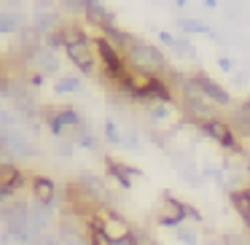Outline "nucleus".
Instances as JSON below:
<instances>
[{
	"instance_id": "obj_5",
	"label": "nucleus",
	"mask_w": 250,
	"mask_h": 245,
	"mask_svg": "<svg viewBox=\"0 0 250 245\" xmlns=\"http://www.w3.org/2000/svg\"><path fill=\"white\" fill-rule=\"evenodd\" d=\"M194 84L199 87V92L205 94V100H212V103H218V105H229V103H231V94H229L218 81H212L207 73H196Z\"/></svg>"
},
{
	"instance_id": "obj_21",
	"label": "nucleus",
	"mask_w": 250,
	"mask_h": 245,
	"mask_svg": "<svg viewBox=\"0 0 250 245\" xmlns=\"http://www.w3.org/2000/svg\"><path fill=\"white\" fill-rule=\"evenodd\" d=\"M175 237L183 240L186 245H196V243H199V240H196V232H194V229H188V226H178V229H175Z\"/></svg>"
},
{
	"instance_id": "obj_3",
	"label": "nucleus",
	"mask_w": 250,
	"mask_h": 245,
	"mask_svg": "<svg viewBox=\"0 0 250 245\" xmlns=\"http://www.w3.org/2000/svg\"><path fill=\"white\" fill-rule=\"evenodd\" d=\"M0 143L11 151V156H19V159L35 156V146L22 135V132L14 130V127H8V130H6V127H0Z\"/></svg>"
},
{
	"instance_id": "obj_28",
	"label": "nucleus",
	"mask_w": 250,
	"mask_h": 245,
	"mask_svg": "<svg viewBox=\"0 0 250 245\" xmlns=\"http://www.w3.org/2000/svg\"><path fill=\"white\" fill-rule=\"evenodd\" d=\"M121 143H124L126 148H137V135H124V137H121Z\"/></svg>"
},
{
	"instance_id": "obj_33",
	"label": "nucleus",
	"mask_w": 250,
	"mask_h": 245,
	"mask_svg": "<svg viewBox=\"0 0 250 245\" xmlns=\"http://www.w3.org/2000/svg\"><path fill=\"white\" fill-rule=\"evenodd\" d=\"M245 105H248V108H250V100H248V103H245Z\"/></svg>"
},
{
	"instance_id": "obj_20",
	"label": "nucleus",
	"mask_w": 250,
	"mask_h": 245,
	"mask_svg": "<svg viewBox=\"0 0 250 245\" xmlns=\"http://www.w3.org/2000/svg\"><path fill=\"white\" fill-rule=\"evenodd\" d=\"M178 24L183 30H188V33H205V35H212L210 33V27L207 24H202V22H196V19H178Z\"/></svg>"
},
{
	"instance_id": "obj_15",
	"label": "nucleus",
	"mask_w": 250,
	"mask_h": 245,
	"mask_svg": "<svg viewBox=\"0 0 250 245\" xmlns=\"http://www.w3.org/2000/svg\"><path fill=\"white\" fill-rule=\"evenodd\" d=\"M231 205H234V210H237L239 216L248 221V226H250V189L231 191Z\"/></svg>"
},
{
	"instance_id": "obj_32",
	"label": "nucleus",
	"mask_w": 250,
	"mask_h": 245,
	"mask_svg": "<svg viewBox=\"0 0 250 245\" xmlns=\"http://www.w3.org/2000/svg\"><path fill=\"white\" fill-rule=\"evenodd\" d=\"M218 65H221L223 70H231V60H218Z\"/></svg>"
},
{
	"instance_id": "obj_9",
	"label": "nucleus",
	"mask_w": 250,
	"mask_h": 245,
	"mask_svg": "<svg viewBox=\"0 0 250 245\" xmlns=\"http://www.w3.org/2000/svg\"><path fill=\"white\" fill-rule=\"evenodd\" d=\"M33 197L38 205L51 207L54 205V197H57V183L51 178H46V175H35L33 178Z\"/></svg>"
},
{
	"instance_id": "obj_7",
	"label": "nucleus",
	"mask_w": 250,
	"mask_h": 245,
	"mask_svg": "<svg viewBox=\"0 0 250 245\" xmlns=\"http://www.w3.org/2000/svg\"><path fill=\"white\" fill-rule=\"evenodd\" d=\"M65 51H67V57H70V62L81 73H86V76H92V73H94V54H92V46H89V44L70 46V49H65Z\"/></svg>"
},
{
	"instance_id": "obj_8",
	"label": "nucleus",
	"mask_w": 250,
	"mask_h": 245,
	"mask_svg": "<svg viewBox=\"0 0 250 245\" xmlns=\"http://www.w3.org/2000/svg\"><path fill=\"white\" fill-rule=\"evenodd\" d=\"M105 167H108V173L116 178V183H119L121 189H129L132 180L140 175L137 167H129V164H124V162H116V159H110V156H105Z\"/></svg>"
},
{
	"instance_id": "obj_11",
	"label": "nucleus",
	"mask_w": 250,
	"mask_h": 245,
	"mask_svg": "<svg viewBox=\"0 0 250 245\" xmlns=\"http://www.w3.org/2000/svg\"><path fill=\"white\" fill-rule=\"evenodd\" d=\"M229 127H231L234 135L250 137V108L248 105H239V108L231 111V116H229Z\"/></svg>"
},
{
	"instance_id": "obj_13",
	"label": "nucleus",
	"mask_w": 250,
	"mask_h": 245,
	"mask_svg": "<svg viewBox=\"0 0 250 245\" xmlns=\"http://www.w3.org/2000/svg\"><path fill=\"white\" fill-rule=\"evenodd\" d=\"M83 14H86L89 22H94L100 30H108L110 24H113V14H110L105 6H100V3H86V11Z\"/></svg>"
},
{
	"instance_id": "obj_10",
	"label": "nucleus",
	"mask_w": 250,
	"mask_h": 245,
	"mask_svg": "<svg viewBox=\"0 0 250 245\" xmlns=\"http://www.w3.org/2000/svg\"><path fill=\"white\" fill-rule=\"evenodd\" d=\"M51 223V207L46 205H30V232H33V237L41 243V234H43V229Z\"/></svg>"
},
{
	"instance_id": "obj_12",
	"label": "nucleus",
	"mask_w": 250,
	"mask_h": 245,
	"mask_svg": "<svg viewBox=\"0 0 250 245\" xmlns=\"http://www.w3.org/2000/svg\"><path fill=\"white\" fill-rule=\"evenodd\" d=\"M22 186H24V175L17 164L14 162L0 164V189H22Z\"/></svg>"
},
{
	"instance_id": "obj_19",
	"label": "nucleus",
	"mask_w": 250,
	"mask_h": 245,
	"mask_svg": "<svg viewBox=\"0 0 250 245\" xmlns=\"http://www.w3.org/2000/svg\"><path fill=\"white\" fill-rule=\"evenodd\" d=\"M76 89H81V81H78V78L65 76V78H60V81H57L54 92L57 94H65V92H76Z\"/></svg>"
},
{
	"instance_id": "obj_16",
	"label": "nucleus",
	"mask_w": 250,
	"mask_h": 245,
	"mask_svg": "<svg viewBox=\"0 0 250 245\" xmlns=\"http://www.w3.org/2000/svg\"><path fill=\"white\" fill-rule=\"evenodd\" d=\"M57 27H60V17H57V14H51V11L35 14V30H38L41 35H51Z\"/></svg>"
},
{
	"instance_id": "obj_23",
	"label": "nucleus",
	"mask_w": 250,
	"mask_h": 245,
	"mask_svg": "<svg viewBox=\"0 0 250 245\" xmlns=\"http://www.w3.org/2000/svg\"><path fill=\"white\" fill-rule=\"evenodd\" d=\"M172 49L178 51L180 57H194V46H191V44H188V41H186V38H175Z\"/></svg>"
},
{
	"instance_id": "obj_22",
	"label": "nucleus",
	"mask_w": 250,
	"mask_h": 245,
	"mask_svg": "<svg viewBox=\"0 0 250 245\" xmlns=\"http://www.w3.org/2000/svg\"><path fill=\"white\" fill-rule=\"evenodd\" d=\"M105 137H108V143H113V146H119L121 143V132H119V127L113 124V121H105Z\"/></svg>"
},
{
	"instance_id": "obj_26",
	"label": "nucleus",
	"mask_w": 250,
	"mask_h": 245,
	"mask_svg": "<svg viewBox=\"0 0 250 245\" xmlns=\"http://www.w3.org/2000/svg\"><path fill=\"white\" fill-rule=\"evenodd\" d=\"M113 245H140V243H137V237L129 232L126 237H119V240H113Z\"/></svg>"
},
{
	"instance_id": "obj_14",
	"label": "nucleus",
	"mask_w": 250,
	"mask_h": 245,
	"mask_svg": "<svg viewBox=\"0 0 250 245\" xmlns=\"http://www.w3.org/2000/svg\"><path fill=\"white\" fill-rule=\"evenodd\" d=\"M103 33H105L103 38H108L116 49H132V44H135V38H132L129 33H124L121 27H116V24H110V27L103 30Z\"/></svg>"
},
{
	"instance_id": "obj_6",
	"label": "nucleus",
	"mask_w": 250,
	"mask_h": 245,
	"mask_svg": "<svg viewBox=\"0 0 250 245\" xmlns=\"http://www.w3.org/2000/svg\"><path fill=\"white\" fill-rule=\"evenodd\" d=\"M164 202H167V213H159V223L162 226H172V229H178L180 223H183V218H186V202H180V200H175L169 191H164Z\"/></svg>"
},
{
	"instance_id": "obj_31",
	"label": "nucleus",
	"mask_w": 250,
	"mask_h": 245,
	"mask_svg": "<svg viewBox=\"0 0 250 245\" xmlns=\"http://www.w3.org/2000/svg\"><path fill=\"white\" fill-rule=\"evenodd\" d=\"M159 38H162L164 44H169V46L175 44V38H172V35H169V33H164V30H162V33H159Z\"/></svg>"
},
{
	"instance_id": "obj_17",
	"label": "nucleus",
	"mask_w": 250,
	"mask_h": 245,
	"mask_svg": "<svg viewBox=\"0 0 250 245\" xmlns=\"http://www.w3.org/2000/svg\"><path fill=\"white\" fill-rule=\"evenodd\" d=\"M22 30V17L14 11H0V35H14Z\"/></svg>"
},
{
	"instance_id": "obj_25",
	"label": "nucleus",
	"mask_w": 250,
	"mask_h": 245,
	"mask_svg": "<svg viewBox=\"0 0 250 245\" xmlns=\"http://www.w3.org/2000/svg\"><path fill=\"white\" fill-rule=\"evenodd\" d=\"M223 245H248L242 240V234H226V237H223Z\"/></svg>"
},
{
	"instance_id": "obj_2",
	"label": "nucleus",
	"mask_w": 250,
	"mask_h": 245,
	"mask_svg": "<svg viewBox=\"0 0 250 245\" xmlns=\"http://www.w3.org/2000/svg\"><path fill=\"white\" fill-rule=\"evenodd\" d=\"M94 49H97L100 60H103L105 76H108V78H113V81L121 87V84L126 81V76H129V70L124 67V57H121V51L116 49V46L110 44L108 38H103V35H100V38L94 41Z\"/></svg>"
},
{
	"instance_id": "obj_1",
	"label": "nucleus",
	"mask_w": 250,
	"mask_h": 245,
	"mask_svg": "<svg viewBox=\"0 0 250 245\" xmlns=\"http://www.w3.org/2000/svg\"><path fill=\"white\" fill-rule=\"evenodd\" d=\"M129 62H132V70H143V73H162L164 70V54L162 49L151 44H143V41H135L129 49Z\"/></svg>"
},
{
	"instance_id": "obj_30",
	"label": "nucleus",
	"mask_w": 250,
	"mask_h": 245,
	"mask_svg": "<svg viewBox=\"0 0 250 245\" xmlns=\"http://www.w3.org/2000/svg\"><path fill=\"white\" fill-rule=\"evenodd\" d=\"M186 216H188V218H194V221H202L199 210H194V207H191V205H186Z\"/></svg>"
},
{
	"instance_id": "obj_24",
	"label": "nucleus",
	"mask_w": 250,
	"mask_h": 245,
	"mask_svg": "<svg viewBox=\"0 0 250 245\" xmlns=\"http://www.w3.org/2000/svg\"><path fill=\"white\" fill-rule=\"evenodd\" d=\"M151 119H153V121L167 119V105H153V108H151Z\"/></svg>"
},
{
	"instance_id": "obj_4",
	"label": "nucleus",
	"mask_w": 250,
	"mask_h": 245,
	"mask_svg": "<svg viewBox=\"0 0 250 245\" xmlns=\"http://www.w3.org/2000/svg\"><path fill=\"white\" fill-rule=\"evenodd\" d=\"M202 130L207 132V135L212 137L215 143H221L223 148H237V135L231 132V127H229V121H223V119H207V121H202Z\"/></svg>"
},
{
	"instance_id": "obj_18",
	"label": "nucleus",
	"mask_w": 250,
	"mask_h": 245,
	"mask_svg": "<svg viewBox=\"0 0 250 245\" xmlns=\"http://www.w3.org/2000/svg\"><path fill=\"white\" fill-rule=\"evenodd\" d=\"M35 62H38L41 73H57L60 70V60H57V54L51 49H41L38 54H35Z\"/></svg>"
},
{
	"instance_id": "obj_27",
	"label": "nucleus",
	"mask_w": 250,
	"mask_h": 245,
	"mask_svg": "<svg viewBox=\"0 0 250 245\" xmlns=\"http://www.w3.org/2000/svg\"><path fill=\"white\" fill-rule=\"evenodd\" d=\"M57 151H60L62 156H70V154H73V146H70V143H65V140H60V143H57Z\"/></svg>"
},
{
	"instance_id": "obj_29",
	"label": "nucleus",
	"mask_w": 250,
	"mask_h": 245,
	"mask_svg": "<svg viewBox=\"0 0 250 245\" xmlns=\"http://www.w3.org/2000/svg\"><path fill=\"white\" fill-rule=\"evenodd\" d=\"M30 84H33V87H43V73H33V76H30Z\"/></svg>"
}]
</instances>
